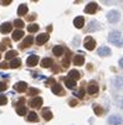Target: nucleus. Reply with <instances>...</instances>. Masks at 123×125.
<instances>
[{
  "instance_id": "nucleus-9",
  "label": "nucleus",
  "mask_w": 123,
  "mask_h": 125,
  "mask_svg": "<svg viewBox=\"0 0 123 125\" xmlns=\"http://www.w3.org/2000/svg\"><path fill=\"white\" fill-rule=\"evenodd\" d=\"M15 89H16L17 92L23 93V92H25L26 89H27V84H26L25 82H19V83L15 84Z\"/></svg>"
},
{
  "instance_id": "nucleus-17",
  "label": "nucleus",
  "mask_w": 123,
  "mask_h": 125,
  "mask_svg": "<svg viewBox=\"0 0 123 125\" xmlns=\"http://www.w3.org/2000/svg\"><path fill=\"white\" fill-rule=\"evenodd\" d=\"M52 92H54L55 94H60V95H62L63 94V91H62V87L59 84V83H56L54 87H52Z\"/></svg>"
},
{
  "instance_id": "nucleus-36",
  "label": "nucleus",
  "mask_w": 123,
  "mask_h": 125,
  "mask_svg": "<svg viewBox=\"0 0 123 125\" xmlns=\"http://www.w3.org/2000/svg\"><path fill=\"white\" fill-rule=\"evenodd\" d=\"M0 4H3V5H9V4H11V0H0Z\"/></svg>"
},
{
  "instance_id": "nucleus-13",
  "label": "nucleus",
  "mask_w": 123,
  "mask_h": 125,
  "mask_svg": "<svg viewBox=\"0 0 123 125\" xmlns=\"http://www.w3.org/2000/svg\"><path fill=\"white\" fill-rule=\"evenodd\" d=\"M68 77H70V79L76 81V79H78V78L81 77V74H80V72H78V71H76V69H72V71H70V72H68Z\"/></svg>"
},
{
  "instance_id": "nucleus-26",
  "label": "nucleus",
  "mask_w": 123,
  "mask_h": 125,
  "mask_svg": "<svg viewBox=\"0 0 123 125\" xmlns=\"http://www.w3.org/2000/svg\"><path fill=\"white\" fill-rule=\"evenodd\" d=\"M27 120L29 121H36L37 120V114L34 113V112H30L29 113V116H27Z\"/></svg>"
},
{
  "instance_id": "nucleus-11",
  "label": "nucleus",
  "mask_w": 123,
  "mask_h": 125,
  "mask_svg": "<svg viewBox=\"0 0 123 125\" xmlns=\"http://www.w3.org/2000/svg\"><path fill=\"white\" fill-rule=\"evenodd\" d=\"M11 27H12V25L10 22H4V24H1V26H0V31H1L3 33H9L11 31Z\"/></svg>"
},
{
  "instance_id": "nucleus-34",
  "label": "nucleus",
  "mask_w": 123,
  "mask_h": 125,
  "mask_svg": "<svg viewBox=\"0 0 123 125\" xmlns=\"http://www.w3.org/2000/svg\"><path fill=\"white\" fill-rule=\"evenodd\" d=\"M75 95H76V97H78V98H83L85 93H83V91H78V92H76V93H75Z\"/></svg>"
},
{
  "instance_id": "nucleus-41",
  "label": "nucleus",
  "mask_w": 123,
  "mask_h": 125,
  "mask_svg": "<svg viewBox=\"0 0 123 125\" xmlns=\"http://www.w3.org/2000/svg\"><path fill=\"white\" fill-rule=\"evenodd\" d=\"M0 50H1V51L5 50V46H4V45H0Z\"/></svg>"
},
{
  "instance_id": "nucleus-15",
  "label": "nucleus",
  "mask_w": 123,
  "mask_h": 125,
  "mask_svg": "<svg viewBox=\"0 0 123 125\" xmlns=\"http://www.w3.org/2000/svg\"><path fill=\"white\" fill-rule=\"evenodd\" d=\"M42 115H44L45 120H51L52 119V113H51V110L49 108H44L42 109Z\"/></svg>"
},
{
  "instance_id": "nucleus-19",
  "label": "nucleus",
  "mask_w": 123,
  "mask_h": 125,
  "mask_svg": "<svg viewBox=\"0 0 123 125\" xmlns=\"http://www.w3.org/2000/svg\"><path fill=\"white\" fill-rule=\"evenodd\" d=\"M20 64H21L20 58H14V60H11L10 63H9V66H10L11 68H17V67H20Z\"/></svg>"
},
{
  "instance_id": "nucleus-14",
  "label": "nucleus",
  "mask_w": 123,
  "mask_h": 125,
  "mask_svg": "<svg viewBox=\"0 0 123 125\" xmlns=\"http://www.w3.org/2000/svg\"><path fill=\"white\" fill-rule=\"evenodd\" d=\"M85 63V58H83V56H81V55H76L75 57H74V64H76V66H82Z\"/></svg>"
},
{
  "instance_id": "nucleus-29",
  "label": "nucleus",
  "mask_w": 123,
  "mask_h": 125,
  "mask_svg": "<svg viewBox=\"0 0 123 125\" xmlns=\"http://www.w3.org/2000/svg\"><path fill=\"white\" fill-rule=\"evenodd\" d=\"M14 25H15L17 29H21V27H24V22H23L21 20H15V21H14Z\"/></svg>"
},
{
  "instance_id": "nucleus-3",
  "label": "nucleus",
  "mask_w": 123,
  "mask_h": 125,
  "mask_svg": "<svg viewBox=\"0 0 123 125\" xmlns=\"http://www.w3.org/2000/svg\"><path fill=\"white\" fill-rule=\"evenodd\" d=\"M85 47L88 50V51H92V50L96 47V41H95L92 37L87 36V37L85 39Z\"/></svg>"
},
{
  "instance_id": "nucleus-23",
  "label": "nucleus",
  "mask_w": 123,
  "mask_h": 125,
  "mask_svg": "<svg viewBox=\"0 0 123 125\" xmlns=\"http://www.w3.org/2000/svg\"><path fill=\"white\" fill-rule=\"evenodd\" d=\"M32 41H34V39H32L31 36L26 37V39L24 40V42H23V47H30V46L32 45Z\"/></svg>"
},
{
  "instance_id": "nucleus-39",
  "label": "nucleus",
  "mask_w": 123,
  "mask_h": 125,
  "mask_svg": "<svg viewBox=\"0 0 123 125\" xmlns=\"http://www.w3.org/2000/svg\"><path fill=\"white\" fill-rule=\"evenodd\" d=\"M35 17H36V15H31L30 17H27V20H34Z\"/></svg>"
},
{
  "instance_id": "nucleus-37",
  "label": "nucleus",
  "mask_w": 123,
  "mask_h": 125,
  "mask_svg": "<svg viewBox=\"0 0 123 125\" xmlns=\"http://www.w3.org/2000/svg\"><path fill=\"white\" fill-rule=\"evenodd\" d=\"M68 56H70V55H68ZM68 56H67V57H66V58L63 60V66H65V67H67V66L70 64V60H68Z\"/></svg>"
},
{
  "instance_id": "nucleus-4",
  "label": "nucleus",
  "mask_w": 123,
  "mask_h": 125,
  "mask_svg": "<svg viewBox=\"0 0 123 125\" xmlns=\"http://www.w3.org/2000/svg\"><path fill=\"white\" fill-rule=\"evenodd\" d=\"M26 63H27V66H29V67H34V66H36V64L39 63V57H37L36 55H31V56H29V57H27Z\"/></svg>"
},
{
  "instance_id": "nucleus-21",
  "label": "nucleus",
  "mask_w": 123,
  "mask_h": 125,
  "mask_svg": "<svg viewBox=\"0 0 123 125\" xmlns=\"http://www.w3.org/2000/svg\"><path fill=\"white\" fill-rule=\"evenodd\" d=\"M27 12V5L26 4H21L20 6H19V9H17V14H19V15H25Z\"/></svg>"
},
{
  "instance_id": "nucleus-27",
  "label": "nucleus",
  "mask_w": 123,
  "mask_h": 125,
  "mask_svg": "<svg viewBox=\"0 0 123 125\" xmlns=\"http://www.w3.org/2000/svg\"><path fill=\"white\" fill-rule=\"evenodd\" d=\"M16 55H17V52H16V51H14V50H11V51H8V52H6L5 58H6V60H9V58H12V57H15Z\"/></svg>"
},
{
  "instance_id": "nucleus-33",
  "label": "nucleus",
  "mask_w": 123,
  "mask_h": 125,
  "mask_svg": "<svg viewBox=\"0 0 123 125\" xmlns=\"http://www.w3.org/2000/svg\"><path fill=\"white\" fill-rule=\"evenodd\" d=\"M95 113H96V115H101L102 114V109L99 108V106H95Z\"/></svg>"
},
{
  "instance_id": "nucleus-31",
  "label": "nucleus",
  "mask_w": 123,
  "mask_h": 125,
  "mask_svg": "<svg viewBox=\"0 0 123 125\" xmlns=\"http://www.w3.org/2000/svg\"><path fill=\"white\" fill-rule=\"evenodd\" d=\"M6 103H8L6 97H5V95H0V105H4V104H6Z\"/></svg>"
},
{
  "instance_id": "nucleus-12",
  "label": "nucleus",
  "mask_w": 123,
  "mask_h": 125,
  "mask_svg": "<svg viewBox=\"0 0 123 125\" xmlns=\"http://www.w3.org/2000/svg\"><path fill=\"white\" fill-rule=\"evenodd\" d=\"M98 55L99 56H108V55H111V50L108 48V47H106V46H102V47H99L98 48Z\"/></svg>"
},
{
  "instance_id": "nucleus-6",
  "label": "nucleus",
  "mask_w": 123,
  "mask_h": 125,
  "mask_svg": "<svg viewBox=\"0 0 123 125\" xmlns=\"http://www.w3.org/2000/svg\"><path fill=\"white\" fill-rule=\"evenodd\" d=\"M47 40H49V33H40L39 36L36 37V42H37V45H44Z\"/></svg>"
},
{
  "instance_id": "nucleus-38",
  "label": "nucleus",
  "mask_w": 123,
  "mask_h": 125,
  "mask_svg": "<svg viewBox=\"0 0 123 125\" xmlns=\"http://www.w3.org/2000/svg\"><path fill=\"white\" fill-rule=\"evenodd\" d=\"M77 104V100H75V99H72V100H70V105L71 106H75Z\"/></svg>"
},
{
  "instance_id": "nucleus-7",
  "label": "nucleus",
  "mask_w": 123,
  "mask_h": 125,
  "mask_svg": "<svg viewBox=\"0 0 123 125\" xmlns=\"http://www.w3.org/2000/svg\"><path fill=\"white\" fill-rule=\"evenodd\" d=\"M74 25H75V27H77V29H82L83 25H85V19H83L82 16H77L76 19L74 20Z\"/></svg>"
},
{
  "instance_id": "nucleus-5",
  "label": "nucleus",
  "mask_w": 123,
  "mask_h": 125,
  "mask_svg": "<svg viewBox=\"0 0 123 125\" xmlns=\"http://www.w3.org/2000/svg\"><path fill=\"white\" fill-rule=\"evenodd\" d=\"M97 4L96 3H90V4H87V6L85 8V11L87 12V14H95L96 12V10H97Z\"/></svg>"
},
{
  "instance_id": "nucleus-24",
  "label": "nucleus",
  "mask_w": 123,
  "mask_h": 125,
  "mask_svg": "<svg viewBox=\"0 0 123 125\" xmlns=\"http://www.w3.org/2000/svg\"><path fill=\"white\" fill-rule=\"evenodd\" d=\"M65 84H66V87H68V88H75V87H76L75 81L70 79V78H66V79H65Z\"/></svg>"
},
{
  "instance_id": "nucleus-22",
  "label": "nucleus",
  "mask_w": 123,
  "mask_h": 125,
  "mask_svg": "<svg viewBox=\"0 0 123 125\" xmlns=\"http://www.w3.org/2000/svg\"><path fill=\"white\" fill-rule=\"evenodd\" d=\"M52 52H54L55 56H61L62 53H63V48L61 46H55L54 50H52Z\"/></svg>"
},
{
  "instance_id": "nucleus-18",
  "label": "nucleus",
  "mask_w": 123,
  "mask_h": 125,
  "mask_svg": "<svg viewBox=\"0 0 123 125\" xmlns=\"http://www.w3.org/2000/svg\"><path fill=\"white\" fill-rule=\"evenodd\" d=\"M23 36H24V32H23L21 30H16V31H14V33H12V39H14L15 41H19Z\"/></svg>"
},
{
  "instance_id": "nucleus-30",
  "label": "nucleus",
  "mask_w": 123,
  "mask_h": 125,
  "mask_svg": "<svg viewBox=\"0 0 123 125\" xmlns=\"http://www.w3.org/2000/svg\"><path fill=\"white\" fill-rule=\"evenodd\" d=\"M37 93H40V91H39V89H36V88H30L29 89V94L30 95H35V94H37Z\"/></svg>"
},
{
  "instance_id": "nucleus-16",
  "label": "nucleus",
  "mask_w": 123,
  "mask_h": 125,
  "mask_svg": "<svg viewBox=\"0 0 123 125\" xmlns=\"http://www.w3.org/2000/svg\"><path fill=\"white\" fill-rule=\"evenodd\" d=\"M87 92H88L90 94H96V93H98V85H96V84H90L88 85V88H87Z\"/></svg>"
},
{
  "instance_id": "nucleus-40",
  "label": "nucleus",
  "mask_w": 123,
  "mask_h": 125,
  "mask_svg": "<svg viewBox=\"0 0 123 125\" xmlns=\"http://www.w3.org/2000/svg\"><path fill=\"white\" fill-rule=\"evenodd\" d=\"M54 82H55V81H54V78H50L47 83H50V84H51V83H54Z\"/></svg>"
},
{
  "instance_id": "nucleus-8",
  "label": "nucleus",
  "mask_w": 123,
  "mask_h": 125,
  "mask_svg": "<svg viewBox=\"0 0 123 125\" xmlns=\"http://www.w3.org/2000/svg\"><path fill=\"white\" fill-rule=\"evenodd\" d=\"M108 123L111 125H118V124L122 123V118L118 116V115H112V116L108 118Z\"/></svg>"
},
{
  "instance_id": "nucleus-25",
  "label": "nucleus",
  "mask_w": 123,
  "mask_h": 125,
  "mask_svg": "<svg viewBox=\"0 0 123 125\" xmlns=\"http://www.w3.org/2000/svg\"><path fill=\"white\" fill-rule=\"evenodd\" d=\"M37 30H39V25L37 24H31V25L27 26V31L29 32H36Z\"/></svg>"
},
{
  "instance_id": "nucleus-20",
  "label": "nucleus",
  "mask_w": 123,
  "mask_h": 125,
  "mask_svg": "<svg viewBox=\"0 0 123 125\" xmlns=\"http://www.w3.org/2000/svg\"><path fill=\"white\" fill-rule=\"evenodd\" d=\"M51 66H52V60H51V58H44V60L41 61V67L49 68V67H51Z\"/></svg>"
},
{
  "instance_id": "nucleus-28",
  "label": "nucleus",
  "mask_w": 123,
  "mask_h": 125,
  "mask_svg": "<svg viewBox=\"0 0 123 125\" xmlns=\"http://www.w3.org/2000/svg\"><path fill=\"white\" fill-rule=\"evenodd\" d=\"M26 112L27 110H26L25 106H20V108H17V114H19V115H25Z\"/></svg>"
},
{
  "instance_id": "nucleus-2",
  "label": "nucleus",
  "mask_w": 123,
  "mask_h": 125,
  "mask_svg": "<svg viewBox=\"0 0 123 125\" xmlns=\"http://www.w3.org/2000/svg\"><path fill=\"white\" fill-rule=\"evenodd\" d=\"M107 19H108V21L112 22V24L117 22V21L119 20V12H118L117 10H112V11H110L108 15H107Z\"/></svg>"
},
{
  "instance_id": "nucleus-32",
  "label": "nucleus",
  "mask_w": 123,
  "mask_h": 125,
  "mask_svg": "<svg viewBox=\"0 0 123 125\" xmlns=\"http://www.w3.org/2000/svg\"><path fill=\"white\" fill-rule=\"evenodd\" d=\"M6 88H8V84H6L5 82H0V92H3V91H5Z\"/></svg>"
},
{
  "instance_id": "nucleus-35",
  "label": "nucleus",
  "mask_w": 123,
  "mask_h": 125,
  "mask_svg": "<svg viewBox=\"0 0 123 125\" xmlns=\"http://www.w3.org/2000/svg\"><path fill=\"white\" fill-rule=\"evenodd\" d=\"M8 67H9V63H6V62H1V63H0V68H1V69H5Z\"/></svg>"
},
{
  "instance_id": "nucleus-10",
  "label": "nucleus",
  "mask_w": 123,
  "mask_h": 125,
  "mask_svg": "<svg viewBox=\"0 0 123 125\" xmlns=\"http://www.w3.org/2000/svg\"><path fill=\"white\" fill-rule=\"evenodd\" d=\"M30 105L32 106V108H40V106L42 105V98L37 97V98H35L30 102Z\"/></svg>"
},
{
  "instance_id": "nucleus-1",
  "label": "nucleus",
  "mask_w": 123,
  "mask_h": 125,
  "mask_svg": "<svg viewBox=\"0 0 123 125\" xmlns=\"http://www.w3.org/2000/svg\"><path fill=\"white\" fill-rule=\"evenodd\" d=\"M108 41L116 46H122V33L119 31H112L108 35Z\"/></svg>"
}]
</instances>
